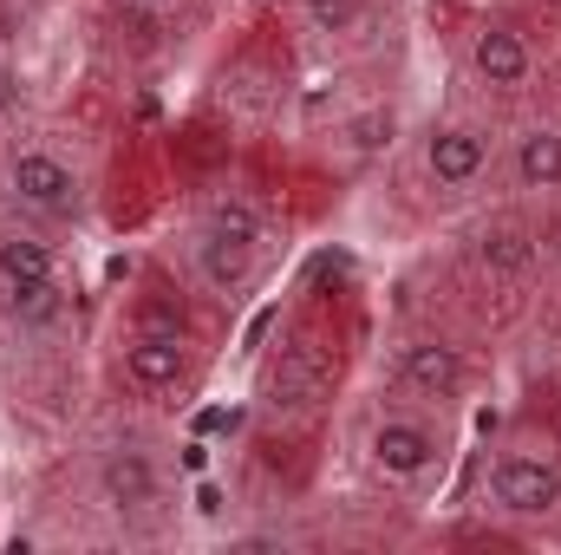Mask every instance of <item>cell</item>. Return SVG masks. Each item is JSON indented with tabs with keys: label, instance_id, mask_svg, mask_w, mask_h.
<instances>
[{
	"label": "cell",
	"instance_id": "cell-1",
	"mask_svg": "<svg viewBox=\"0 0 561 555\" xmlns=\"http://www.w3.org/2000/svg\"><path fill=\"white\" fill-rule=\"evenodd\" d=\"M490 510L503 517H556L561 510V464L549 451H503L483 477Z\"/></svg>",
	"mask_w": 561,
	"mask_h": 555
},
{
	"label": "cell",
	"instance_id": "cell-2",
	"mask_svg": "<svg viewBox=\"0 0 561 555\" xmlns=\"http://www.w3.org/2000/svg\"><path fill=\"white\" fill-rule=\"evenodd\" d=\"M7 190H13V203L33 209V216H79V203H85L79 170H72L59 150H39V144L7 150Z\"/></svg>",
	"mask_w": 561,
	"mask_h": 555
},
{
	"label": "cell",
	"instance_id": "cell-3",
	"mask_svg": "<svg viewBox=\"0 0 561 555\" xmlns=\"http://www.w3.org/2000/svg\"><path fill=\"white\" fill-rule=\"evenodd\" d=\"M437 457H444V438L424 424V418H373V431H366V464L386 477V484H419L437 471Z\"/></svg>",
	"mask_w": 561,
	"mask_h": 555
},
{
	"label": "cell",
	"instance_id": "cell-4",
	"mask_svg": "<svg viewBox=\"0 0 561 555\" xmlns=\"http://www.w3.org/2000/svg\"><path fill=\"white\" fill-rule=\"evenodd\" d=\"M399 386L419 393V399H457L470 386V360L450 347V340H405L399 360H392Z\"/></svg>",
	"mask_w": 561,
	"mask_h": 555
},
{
	"label": "cell",
	"instance_id": "cell-5",
	"mask_svg": "<svg viewBox=\"0 0 561 555\" xmlns=\"http://www.w3.org/2000/svg\"><path fill=\"white\" fill-rule=\"evenodd\" d=\"M483 170H490V132H477V125H437L424 138V177L437 190H470Z\"/></svg>",
	"mask_w": 561,
	"mask_h": 555
},
{
	"label": "cell",
	"instance_id": "cell-6",
	"mask_svg": "<svg viewBox=\"0 0 561 555\" xmlns=\"http://www.w3.org/2000/svg\"><path fill=\"white\" fill-rule=\"evenodd\" d=\"M470 72H477L490 92H516V86H529L536 53H529V39H523L516 26L490 20V26H477V33H470Z\"/></svg>",
	"mask_w": 561,
	"mask_h": 555
},
{
	"label": "cell",
	"instance_id": "cell-7",
	"mask_svg": "<svg viewBox=\"0 0 561 555\" xmlns=\"http://www.w3.org/2000/svg\"><path fill=\"white\" fill-rule=\"evenodd\" d=\"M190 373V347H183V327L163 333V327H144L138 340L125 347V380L138 393H176Z\"/></svg>",
	"mask_w": 561,
	"mask_h": 555
},
{
	"label": "cell",
	"instance_id": "cell-8",
	"mask_svg": "<svg viewBox=\"0 0 561 555\" xmlns=\"http://www.w3.org/2000/svg\"><path fill=\"white\" fill-rule=\"evenodd\" d=\"M157 464L144 457L138 444H118V451H105V464H99V497L118 510V517H144L150 503H157Z\"/></svg>",
	"mask_w": 561,
	"mask_h": 555
},
{
	"label": "cell",
	"instance_id": "cell-9",
	"mask_svg": "<svg viewBox=\"0 0 561 555\" xmlns=\"http://www.w3.org/2000/svg\"><path fill=\"white\" fill-rule=\"evenodd\" d=\"M327 386H333V373H327V360H320L313 347H287L280 366H275V380H268L275 406H287V412H313V406L327 399Z\"/></svg>",
	"mask_w": 561,
	"mask_h": 555
},
{
	"label": "cell",
	"instance_id": "cell-10",
	"mask_svg": "<svg viewBox=\"0 0 561 555\" xmlns=\"http://www.w3.org/2000/svg\"><path fill=\"white\" fill-rule=\"evenodd\" d=\"M262 269V249H242V242H222V236H196V275L209 294H242Z\"/></svg>",
	"mask_w": 561,
	"mask_h": 555
},
{
	"label": "cell",
	"instance_id": "cell-11",
	"mask_svg": "<svg viewBox=\"0 0 561 555\" xmlns=\"http://www.w3.org/2000/svg\"><path fill=\"white\" fill-rule=\"evenodd\" d=\"M477 269L496 281H516L536 269V236L523 223H483L477 229Z\"/></svg>",
	"mask_w": 561,
	"mask_h": 555
},
{
	"label": "cell",
	"instance_id": "cell-12",
	"mask_svg": "<svg viewBox=\"0 0 561 555\" xmlns=\"http://www.w3.org/2000/svg\"><path fill=\"white\" fill-rule=\"evenodd\" d=\"M0 314L13 327H26V333H46L66 314V287H59V275L53 281H0Z\"/></svg>",
	"mask_w": 561,
	"mask_h": 555
},
{
	"label": "cell",
	"instance_id": "cell-13",
	"mask_svg": "<svg viewBox=\"0 0 561 555\" xmlns=\"http://www.w3.org/2000/svg\"><path fill=\"white\" fill-rule=\"evenodd\" d=\"M510 170H516L523 190H561V132L556 125H529V132H516Z\"/></svg>",
	"mask_w": 561,
	"mask_h": 555
},
{
	"label": "cell",
	"instance_id": "cell-14",
	"mask_svg": "<svg viewBox=\"0 0 561 555\" xmlns=\"http://www.w3.org/2000/svg\"><path fill=\"white\" fill-rule=\"evenodd\" d=\"M203 229L222 236V242H242V249H262V242H268V223H262V209H255L249 196H216V203L203 209Z\"/></svg>",
	"mask_w": 561,
	"mask_h": 555
},
{
	"label": "cell",
	"instance_id": "cell-15",
	"mask_svg": "<svg viewBox=\"0 0 561 555\" xmlns=\"http://www.w3.org/2000/svg\"><path fill=\"white\" fill-rule=\"evenodd\" d=\"M59 275V256H53V242H39V236H0V281H53Z\"/></svg>",
	"mask_w": 561,
	"mask_h": 555
},
{
	"label": "cell",
	"instance_id": "cell-16",
	"mask_svg": "<svg viewBox=\"0 0 561 555\" xmlns=\"http://www.w3.org/2000/svg\"><path fill=\"white\" fill-rule=\"evenodd\" d=\"M366 7L359 0H307V26L313 33H359Z\"/></svg>",
	"mask_w": 561,
	"mask_h": 555
},
{
	"label": "cell",
	"instance_id": "cell-17",
	"mask_svg": "<svg viewBox=\"0 0 561 555\" xmlns=\"http://www.w3.org/2000/svg\"><path fill=\"white\" fill-rule=\"evenodd\" d=\"M340 138L353 144L359 157H373V150H386V144H392V112H359V118H346V125H340Z\"/></svg>",
	"mask_w": 561,
	"mask_h": 555
},
{
	"label": "cell",
	"instance_id": "cell-18",
	"mask_svg": "<svg viewBox=\"0 0 561 555\" xmlns=\"http://www.w3.org/2000/svg\"><path fill=\"white\" fill-rule=\"evenodd\" d=\"M20 99H26V86H20V72L0 59V118H13V112H20Z\"/></svg>",
	"mask_w": 561,
	"mask_h": 555
},
{
	"label": "cell",
	"instance_id": "cell-19",
	"mask_svg": "<svg viewBox=\"0 0 561 555\" xmlns=\"http://www.w3.org/2000/svg\"><path fill=\"white\" fill-rule=\"evenodd\" d=\"M222 503H229V490L203 477V484H196V517H222Z\"/></svg>",
	"mask_w": 561,
	"mask_h": 555
},
{
	"label": "cell",
	"instance_id": "cell-20",
	"mask_svg": "<svg viewBox=\"0 0 561 555\" xmlns=\"http://www.w3.org/2000/svg\"><path fill=\"white\" fill-rule=\"evenodd\" d=\"M183 471H190V477H203V471H209V444H203V438H190V444H183Z\"/></svg>",
	"mask_w": 561,
	"mask_h": 555
},
{
	"label": "cell",
	"instance_id": "cell-21",
	"mask_svg": "<svg viewBox=\"0 0 561 555\" xmlns=\"http://www.w3.org/2000/svg\"><path fill=\"white\" fill-rule=\"evenodd\" d=\"M125 7H144V13H170V7H183V0H125Z\"/></svg>",
	"mask_w": 561,
	"mask_h": 555
}]
</instances>
